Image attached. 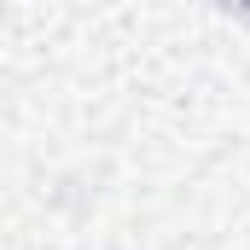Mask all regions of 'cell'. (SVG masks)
Returning a JSON list of instances; mask_svg holds the SVG:
<instances>
[{
    "label": "cell",
    "mask_w": 250,
    "mask_h": 250,
    "mask_svg": "<svg viewBox=\"0 0 250 250\" xmlns=\"http://www.w3.org/2000/svg\"><path fill=\"white\" fill-rule=\"evenodd\" d=\"M215 6H227V12H250V0H215Z\"/></svg>",
    "instance_id": "1"
}]
</instances>
